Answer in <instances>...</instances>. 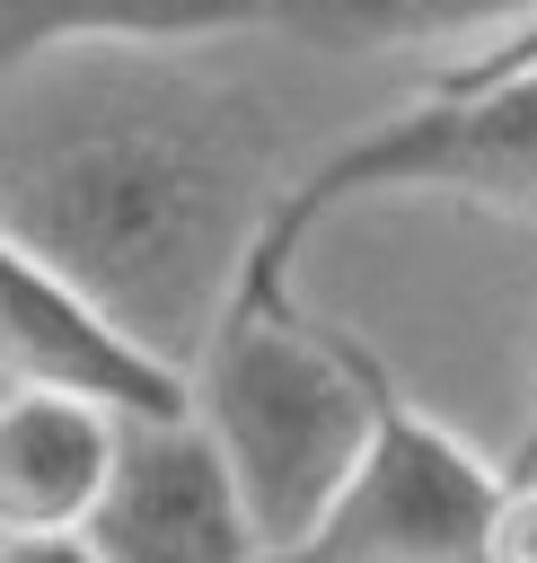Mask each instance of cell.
<instances>
[{
    "mask_svg": "<svg viewBox=\"0 0 537 563\" xmlns=\"http://www.w3.org/2000/svg\"><path fill=\"white\" fill-rule=\"evenodd\" d=\"M123 413L62 387H0V537H88Z\"/></svg>",
    "mask_w": 537,
    "mask_h": 563,
    "instance_id": "7",
    "label": "cell"
},
{
    "mask_svg": "<svg viewBox=\"0 0 537 563\" xmlns=\"http://www.w3.org/2000/svg\"><path fill=\"white\" fill-rule=\"evenodd\" d=\"M502 484L440 413H423L387 361L370 387V449L335 510L273 563H484V528L502 510Z\"/></svg>",
    "mask_w": 537,
    "mask_h": 563,
    "instance_id": "4",
    "label": "cell"
},
{
    "mask_svg": "<svg viewBox=\"0 0 537 563\" xmlns=\"http://www.w3.org/2000/svg\"><path fill=\"white\" fill-rule=\"evenodd\" d=\"M273 158V106L238 79L79 62L0 114V229L185 378L282 202Z\"/></svg>",
    "mask_w": 537,
    "mask_h": 563,
    "instance_id": "1",
    "label": "cell"
},
{
    "mask_svg": "<svg viewBox=\"0 0 537 563\" xmlns=\"http://www.w3.org/2000/svg\"><path fill=\"white\" fill-rule=\"evenodd\" d=\"M387 194H440V202H475L493 220H537V70L431 88L423 106L335 141L299 185H282L238 290H291L317 220H335L352 202H387Z\"/></svg>",
    "mask_w": 537,
    "mask_h": 563,
    "instance_id": "3",
    "label": "cell"
},
{
    "mask_svg": "<svg viewBox=\"0 0 537 563\" xmlns=\"http://www.w3.org/2000/svg\"><path fill=\"white\" fill-rule=\"evenodd\" d=\"M88 545L97 563H264L246 501L194 413L114 431V475L88 519Z\"/></svg>",
    "mask_w": 537,
    "mask_h": 563,
    "instance_id": "5",
    "label": "cell"
},
{
    "mask_svg": "<svg viewBox=\"0 0 537 563\" xmlns=\"http://www.w3.org/2000/svg\"><path fill=\"white\" fill-rule=\"evenodd\" d=\"M370 387H379V352L308 317L291 290H238L211 343L194 352L185 405L211 431L264 563L291 554L352 484L370 449Z\"/></svg>",
    "mask_w": 537,
    "mask_h": 563,
    "instance_id": "2",
    "label": "cell"
},
{
    "mask_svg": "<svg viewBox=\"0 0 537 563\" xmlns=\"http://www.w3.org/2000/svg\"><path fill=\"white\" fill-rule=\"evenodd\" d=\"M511 70H537V26H528L511 53H493L484 70H458V79H431V88H475V79H511Z\"/></svg>",
    "mask_w": 537,
    "mask_h": 563,
    "instance_id": "12",
    "label": "cell"
},
{
    "mask_svg": "<svg viewBox=\"0 0 537 563\" xmlns=\"http://www.w3.org/2000/svg\"><path fill=\"white\" fill-rule=\"evenodd\" d=\"M484 563H537V484L528 475L502 484V510L484 528Z\"/></svg>",
    "mask_w": 537,
    "mask_h": 563,
    "instance_id": "10",
    "label": "cell"
},
{
    "mask_svg": "<svg viewBox=\"0 0 537 563\" xmlns=\"http://www.w3.org/2000/svg\"><path fill=\"white\" fill-rule=\"evenodd\" d=\"M0 378L9 387H62V396H88L123 422H167V413H194L185 405V378L158 369L150 352H132L35 246H18L0 229Z\"/></svg>",
    "mask_w": 537,
    "mask_h": 563,
    "instance_id": "6",
    "label": "cell"
},
{
    "mask_svg": "<svg viewBox=\"0 0 537 563\" xmlns=\"http://www.w3.org/2000/svg\"><path fill=\"white\" fill-rule=\"evenodd\" d=\"M0 563H97L88 537H0Z\"/></svg>",
    "mask_w": 537,
    "mask_h": 563,
    "instance_id": "11",
    "label": "cell"
},
{
    "mask_svg": "<svg viewBox=\"0 0 537 563\" xmlns=\"http://www.w3.org/2000/svg\"><path fill=\"white\" fill-rule=\"evenodd\" d=\"M273 26L317 53H423L431 79H458L511 53L537 0H273Z\"/></svg>",
    "mask_w": 537,
    "mask_h": 563,
    "instance_id": "8",
    "label": "cell"
},
{
    "mask_svg": "<svg viewBox=\"0 0 537 563\" xmlns=\"http://www.w3.org/2000/svg\"><path fill=\"white\" fill-rule=\"evenodd\" d=\"M273 26V0H0V70H44L62 53H185Z\"/></svg>",
    "mask_w": 537,
    "mask_h": 563,
    "instance_id": "9",
    "label": "cell"
},
{
    "mask_svg": "<svg viewBox=\"0 0 537 563\" xmlns=\"http://www.w3.org/2000/svg\"><path fill=\"white\" fill-rule=\"evenodd\" d=\"M519 475H528V484H537V440H528V466H519Z\"/></svg>",
    "mask_w": 537,
    "mask_h": 563,
    "instance_id": "13",
    "label": "cell"
}]
</instances>
